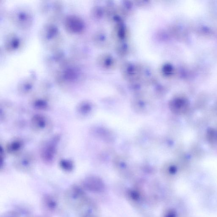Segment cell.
Wrapping results in <instances>:
<instances>
[{
  "label": "cell",
  "instance_id": "6da1fadb",
  "mask_svg": "<svg viewBox=\"0 0 217 217\" xmlns=\"http://www.w3.org/2000/svg\"><path fill=\"white\" fill-rule=\"evenodd\" d=\"M10 18L14 24L21 29L29 28L33 23L32 14L26 8H17L12 10L10 13Z\"/></svg>",
  "mask_w": 217,
  "mask_h": 217
},
{
  "label": "cell",
  "instance_id": "7a4b0ae2",
  "mask_svg": "<svg viewBox=\"0 0 217 217\" xmlns=\"http://www.w3.org/2000/svg\"><path fill=\"white\" fill-rule=\"evenodd\" d=\"M42 40L46 44H56L60 39V32L56 26L53 24H47L42 29Z\"/></svg>",
  "mask_w": 217,
  "mask_h": 217
},
{
  "label": "cell",
  "instance_id": "3957f363",
  "mask_svg": "<svg viewBox=\"0 0 217 217\" xmlns=\"http://www.w3.org/2000/svg\"><path fill=\"white\" fill-rule=\"evenodd\" d=\"M64 25L65 29L71 34H79L84 27V23L80 17L75 15L67 16L64 20Z\"/></svg>",
  "mask_w": 217,
  "mask_h": 217
},
{
  "label": "cell",
  "instance_id": "277c9868",
  "mask_svg": "<svg viewBox=\"0 0 217 217\" xmlns=\"http://www.w3.org/2000/svg\"><path fill=\"white\" fill-rule=\"evenodd\" d=\"M20 41L16 35L11 34L7 38L5 42V48L7 51H13L19 47Z\"/></svg>",
  "mask_w": 217,
  "mask_h": 217
},
{
  "label": "cell",
  "instance_id": "5b68a950",
  "mask_svg": "<svg viewBox=\"0 0 217 217\" xmlns=\"http://www.w3.org/2000/svg\"><path fill=\"white\" fill-rule=\"evenodd\" d=\"M77 70L73 68H67L62 73V77L64 80L68 82H72L76 80L78 77Z\"/></svg>",
  "mask_w": 217,
  "mask_h": 217
},
{
  "label": "cell",
  "instance_id": "8992f818",
  "mask_svg": "<svg viewBox=\"0 0 217 217\" xmlns=\"http://www.w3.org/2000/svg\"><path fill=\"white\" fill-rule=\"evenodd\" d=\"M45 120L42 117L37 116L34 117L33 120V124L36 128H41L45 126Z\"/></svg>",
  "mask_w": 217,
  "mask_h": 217
},
{
  "label": "cell",
  "instance_id": "52a82bcc",
  "mask_svg": "<svg viewBox=\"0 0 217 217\" xmlns=\"http://www.w3.org/2000/svg\"><path fill=\"white\" fill-rule=\"evenodd\" d=\"M62 166H64L65 169H67L68 170L72 168V164L70 163V162L65 161L62 162Z\"/></svg>",
  "mask_w": 217,
  "mask_h": 217
}]
</instances>
